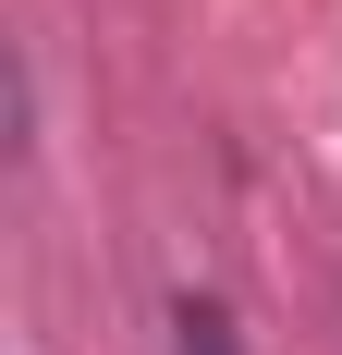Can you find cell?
I'll return each mask as SVG.
<instances>
[{
	"label": "cell",
	"mask_w": 342,
	"mask_h": 355,
	"mask_svg": "<svg viewBox=\"0 0 342 355\" xmlns=\"http://www.w3.org/2000/svg\"><path fill=\"white\" fill-rule=\"evenodd\" d=\"M171 355H244L233 306H220V294H183V306H171Z\"/></svg>",
	"instance_id": "obj_1"
}]
</instances>
